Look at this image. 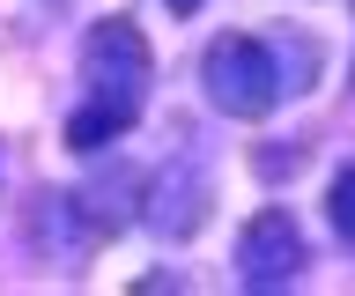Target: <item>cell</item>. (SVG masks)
Here are the masks:
<instances>
[{"instance_id": "6da1fadb", "label": "cell", "mask_w": 355, "mask_h": 296, "mask_svg": "<svg viewBox=\"0 0 355 296\" xmlns=\"http://www.w3.org/2000/svg\"><path fill=\"white\" fill-rule=\"evenodd\" d=\"M200 89L215 96V112L230 119H266L274 104H282V52L259 45V37H244V30H230V37H215L207 45V60H200Z\"/></svg>"}, {"instance_id": "7a4b0ae2", "label": "cell", "mask_w": 355, "mask_h": 296, "mask_svg": "<svg viewBox=\"0 0 355 296\" xmlns=\"http://www.w3.org/2000/svg\"><path fill=\"white\" fill-rule=\"evenodd\" d=\"M148 82H155V60H148V37L133 30V15H111V23L89 30V45H82V89L89 96H111V104L141 112Z\"/></svg>"}, {"instance_id": "3957f363", "label": "cell", "mask_w": 355, "mask_h": 296, "mask_svg": "<svg viewBox=\"0 0 355 296\" xmlns=\"http://www.w3.org/2000/svg\"><path fill=\"white\" fill-rule=\"evenodd\" d=\"M304 267H311V252H304L296 215L288 207H259L244 223V237H237V281L244 289H288Z\"/></svg>"}, {"instance_id": "277c9868", "label": "cell", "mask_w": 355, "mask_h": 296, "mask_svg": "<svg viewBox=\"0 0 355 296\" xmlns=\"http://www.w3.org/2000/svg\"><path fill=\"white\" fill-rule=\"evenodd\" d=\"M141 207H148V223L163 229V237H193V229L207 223V178L178 163V171H163V178H155V193H148Z\"/></svg>"}, {"instance_id": "5b68a950", "label": "cell", "mask_w": 355, "mask_h": 296, "mask_svg": "<svg viewBox=\"0 0 355 296\" xmlns=\"http://www.w3.org/2000/svg\"><path fill=\"white\" fill-rule=\"evenodd\" d=\"M133 104H111V96H89L82 112L67 119V148H82V156H96V148H111V141H126L133 134Z\"/></svg>"}, {"instance_id": "8992f818", "label": "cell", "mask_w": 355, "mask_h": 296, "mask_svg": "<svg viewBox=\"0 0 355 296\" xmlns=\"http://www.w3.org/2000/svg\"><path fill=\"white\" fill-rule=\"evenodd\" d=\"M333 229H340V237H348V245H355V163H348V171H340V178H333Z\"/></svg>"}, {"instance_id": "52a82bcc", "label": "cell", "mask_w": 355, "mask_h": 296, "mask_svg": "<svg viewBox=\"0 0 355 296\" xmlns=\"http://www.w3.org/2000/svg\"><path fill=\"white\" fill-rule=\"evenodd\" d=\"M193 8H200V0H171V15H193Z\"/></svg>"}]
</instances>
